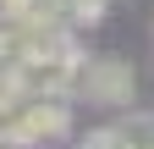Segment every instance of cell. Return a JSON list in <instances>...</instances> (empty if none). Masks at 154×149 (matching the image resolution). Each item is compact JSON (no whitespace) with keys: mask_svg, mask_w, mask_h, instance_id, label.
<instances>
[{"mask_svg":"<svg viewBox=\"0 0 154 149\" xmlns=\"http://www.w3.org/2000/svg\"><path fill=\"white\" fill-rule=\"evenodd\" d=\"M0 149H17V144H11V138H0Z\"/></svg>","mask_w":154,"mask_h":149,"instance_id":"obj_4","label":"cell"},{"mask_svg":"<svg viewBox=\"0 0 154 149\" xmlns=\"http://www.w3.org/2000/svg\"><path fill=\"white\" fill-rule=\"evenodd\" d=\"M149 149H154V144H149Z\"/></svg>","mask_w":154,"mask_h":149,"instance_id":"obj_5","label":"cell"},{"mask_svg":"<svg viewBox=\"0 0 154 149\" xmlns=\"http://www.w3.org/2000/svg\"><path fill=\"white\" fill-rule=\"evenodd\" d=\"M72 6V17H83V22H99L105 17V0H66Z\"/></svg>","mask_w":154,"mask_h":149,"instance_id":"obj_3","label":"cell"},{"mask_svg":"<svg viewBox=\"0 0 154 149\" xmlns=\"http://www.w3.org/2000/svg\"><path fill=\"white\" fill-rule=\"evenodd\" d=\"M132 88H138V78L127 61H88L77 78V94L94 105H132Z\"/></svg>","mask_w":154,"mask_h":149,"instance_id":"obj_2","label":"cell"},{"mask_svg":"<svg viewBox=\"0 0 154 149\" xmlns=\"http://www.w3.org/2000/svg\"><path fill=\"white\" fill-rule=\"evenodd\" d=\"M66 127H72V110L61 94H50V100H28L22 110H17V122L6 127V138L17 149H33V144H55V138H66Z\"/></svg>","mask_w":154,"mask_h":149,"instance_id":"obj_1","label":"cell"}]
</instances>
